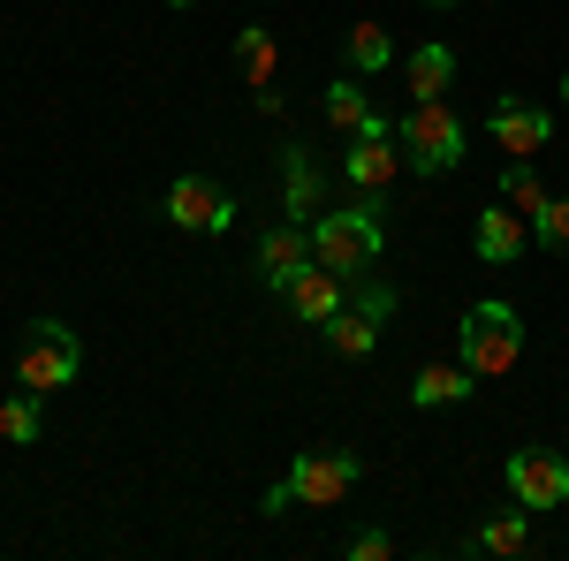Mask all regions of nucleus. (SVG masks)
I'll list each match as a JSON object with an SVG mask.
<instances>
[{
	"label": "nucleus",
	"mask_w": 569,
	"mask_h": 561,
	"mask_svg": "<svg viewBox=\"0 0 569 561\" xmlns=\"http://www.w3.org/2000/svg\"><path fill=\"white\" fill-rule=\"evenodd\" d=\"M357 478H365V463L350 448H311V455H297L281 471V485H266V517H281V509H342Z\"/></svg>",
	"instance_id": "nucleus-1"
},
{
	"label": "nucleus",
	"mask_w": 569,
	"mask_h": 561,
	"mask_svg": "<svg viewBox=\"0 0 569 561\" xmlns=\"http://www.w3.org/2000/svg\"><path fill=\"white\" fill-rule=\"evenodd\" d=\"M380 243H388V228H380L372 206H335V213L311 220V259L327 266V273H342V281L372 273L380 266Z\"/></svg>",
	"instance_id": "nucleus-2"
},
{
	"label": "nucleus",
	"mask_w": 569,
	"mask_h": 561,
	"mask_svg": "<svg viewBox=\"0 0 569 561\" xmlns=\"http://www.w3.org/2000/svg\"><path fill=\"white\" fill-rule=\"evenodd\" d=\"M84 372V342H77V327H61V319H39V327H23V342H16V380L23 394H61L69 380Z\"/></svg>",
	"instance_id": "nucleus-3"
},
{
	"label": "nucleus",
	"mask_w": 569,
	"mask_h": 561,
	"mask_svg": "<svg viewBox=\"0 0 569 561\" xmlns=\"http://www.w3.org/2000/svg\"><path fill=\"white\" fill-rule=\"evenodd\" d=\"M395 144H402V168L448 174L456 160H463V122H456L440 99H410V114L395 122Z\"/></svg>",
	"instance_id": "nucleus-4"
},
{
	"label": "nucleus",
	"mask_w": 569,
	"mask_h": 561,
	"mask_svg": "<svg viewBox=\"0 0 569 561\" xmlns=\"http://www.w3.org/2000/svg\"><path fill=\"white\" fill-rule=\"evenodd\" d=\"M517 357H525V319L509 303H471V319H463V364H471V380H501Z\"/></svg>",
	"instance_id": "nucleus-5"
},
{
	"label": "nucleus",
	"mask_w": 569,
	"mask_h": 561,
	"mask_svg": "<svg viewBox=\"0 0 569 561\" xmlns=\"http://www.w3.org/2000/svg\"><path fill=\"white\" fill-rule=\"evenodd\" d=\"M509 501H517V509H562L569 501V463L555 448H517V455H509Z\"/></svg>",
	"instance_id": "nucleus-6"
},
{
	"label": "nucleus",
	"mask_w": 569,
	"mask_h": 561,
	"mask_svg": "<svg viewBox=\"0 0 569 561\" xmlns=\"http://www.w3.org/2000/svg\"><path fill=\"white\" fill-rule=\"evenodd\" d=\"M168 220H176L182 236H220V228H236V198L206 182V174H182L176 190H168Z\"/></svg>",
	"instance_id": "nucleus-7"
},
{
	"label": "nucleus",
	"mask_w": 569,
	"mask_h": 561,
	"mask_svg": "<svg viewBox=\"0 0 569 561\" xmlns=\"http://www.w3.org/2000/svg\"><path fill=\"white\" fill-rule=\"evenodd\" d=\"M251 266H259L266 289L281 297V289H289V281H297V273L311 266V228H305V220H281V228H266L259 251H251Z\"/></svg>",
	"instance_id": "nucleus-8"
},
{
	"label": "nucleus",
	"mask_w": 569,
	"mask_h": 561,
	"mask_svg": "<svg viewBox=\"0 0 569 561\" xmlns=\"http://www.w3.org/2000/svg\"><path fill=\"white\" fill-rule=\"evenodd\" d=\"M395 168H402V144H395L388 114H372V122L357 130V144H350V182L365 190V198H380V190L395 182Z\"/></svg>",
	"instance_id": "nucleus-9"
},
{
	"label": "nucleus",
	"mask_w": 569,
	"mask_h": 561,
	"mask_svg": "<svg viewBox=\"0 0 569 561\" xmlns=\"http://www.w3.org/2000/svg\"><path fill=\"white\" fill-rule=\"evenodd\" d=\"M486 130H493V144H501L509 160H531V152H547L555 114H547V107H531V99H501V107L486 114Z\"/></svg>",
	"instance_id": "nucleus-10"
},
{
	"label": "nucleus",
	"mask_w": 569,
	"mask_h": 561,
	"mask_svg": "<svg viewBox=\"0 0 569 561\" xmlns=\"http://www.w3.org/2000/svg\"><path fill=\"white\" fill-rule=\"evenodd\" d=\"M281 303H289V311H297L305 327H327V319H335V311L350 303V281H342V273H327V266L311 259L305 273H297V281L281 289Z\"/></svg>",
	"instance_id": "nucleus-11"
},
{
	"label": "nucleus",
	"mask_w": 569,
	"mask_h": 561,
	"mask_svg": "<svg viewBox=\"0 0 569 561\" xmlns=\"http://www.w3.org/2000/svg\"><path fill=\"white\" fill-rule=\"evenodd\" d=\"M471 243H479L486 266H517V259H525V243H531V228H525L517 206H486L479 228H471Z\"/></svg>",
	"instance_id": "nucleus-12"
},
{
	"label": "nucleus",
	"mask_w": 569,
	"mask_h": 561,
	"mask_svg": "<svg viewBox=\"0 0 569 561\" xmlns=\"http://www.w3.org/2000/svg\"><path fill=\"white\" fill-rule=\"evenodd\" d=\"M319 334H327V349H335L342 364H365V357H372V342H380V319H372V311H357V303H342Z\"/></svg>",
	"instance_id": "nucleus-13"
},
{
	"label": "nucleus",
	"mask_w": 569,
	"mask_h": 561,
	"mask_svg": "<svg viewBox=\"0 0 569 561\" xmlns=\"http://www.w3.org/2000/svg\"><path fill=\"white\" fill-rule=\"evenodd\" d=\"M402 84H410V99H448V84H456V53H448V46H418V53L402 61Z\"/></svg>",
	"instance_id": "nucleus-14"
},
{
	"label": "nucleus",
	"mask_w": 569,
	"mask_h": 561,
	"mask_svg": "<svg viewBox=\"0 0 569 561\" xmlns=\"http://www.w3.org/2000/svg\"><path fill=\"white\" fill-rule=\"evenodd\" d=\"M281 160H289V190H281V198H289V220H305V228H311V220L327 213V198H319V168H311L305 144H289Z\"/></svg>",
	"instance_id": "nucleus-15"
},
{
	"label": "nucleus",
	"mask_w": 569,
	"mask_h": 561,
	"mask_svg": "<svg viewBox=\"0 0 569 561\" xmlns=\"http://www.w3.org/2000/svg\"><path fill=\"white\" fill-rule=\"evenodd\" d=\"M463 394H471V364H463V357H456V364H426V372L410 380V402H418V410L463 402Z\"/></svg>",
	"instance_id": "nucleus-16"
},
{
	"label": "nucleus",
	"mask_w": 569,
	"mask_h": 561,
	"mask_svg": "<svg viewBox=\"0 0 569 561\" xmlns=\"http://www.w3.org/2000/svg\"><path fill=\"white\" fill-rule=\"evenodd\" d=\"M388 61H395L388 23H350V69H357V77H380Z\"/></svg>",
	"instance_id": "nucleus-17"
},
{
	"label": "nucleus",
	"mask_w": 569,
	"mask_h": 561,
	"mask_svg": "<svg viewBox=\"0 0 569 561\" xmlns=\"http://www.w3.org/2000/svg\"><path fill=\"white\" fill-rule=\"evenodd\" d=\"M236 61H243V77H251V84H273V69H281V46L266 39L259 23H243V31H236Z\"/></svg>",
	"instance_id": "nucleus-18"
},
{
	"label": "nucleus",
	"mask_w": 569,
	"mask_h": 561,
	"mask_svg": "<svg viewBox=\"0 0 569 561\" xmlns=\"http://www.w3.org/2000/svg\"><path fill=\"white\" fill-rule=\"evenodd\" d=\"M547 198H555V190H547L525 160H517V168H501V206H517L525 220H539V213H547Z\"/></svg>",
	"instance_id": "nucleus-19"
},
{
	"label": "nucleus",
	"mask_w": 569,
	"mask_h": 561,
	"mask_svg": "<svg viewBox=\"0 0 569 561\" xmlns=\"http://www.w3.org/2000/svg\"><path fill=\"white\" fill-rule=\"evenodd\" d=\"M471 547H479V554H531V509H517V517H493L479 539H471Z\"/></svg>",
	"instance_id": "nucleus-20"
},
{
	"label": "nucleus",
	"mask_w": 569,
	"mask_h": 561,
	"mask_svg": "<svg viewBox=\"0 0 569 561\" xmlns=\"http://www.w3.org/2000/svg\"><path fill=\"white\" fill-rule=\"evenodd\" d=\"M0 440H8V448H31V440H39V394L0 402Z\"/></svg>",
	"instance_id": "nucleus-21"
},
{
	"label": "nucleus",
	"mask_w": 569,
	"mask_h": 561,
	"mask_svg": "<svg viewBox=\"0 0 569 561\" xmlns=\"http://www.w3.org/2000/svg\"><path fill=\"white\" fill-rule=\"evenodd\" d=\"M327 122H335V130H365V122H372V107H365V84H327Z\"/></svg>",
	"instance_id": "nucleus-22"
},
{
	"label": "nucleus",
	"mask_w": 569,
	"mask_h": 561,
	"mask_svg": "<svg viewBox=\"0 0 569 561\" xmlns=\"http://www.w3.org/2000/svg\"><path fill=\"white\" fill-rule=\"evenodd\" d=\"M350 289H357V311H372V319H380V327H388V319H395V289H388V281H372V273H357V281H350Z\"/></svg>",
	"instance_id": "nucleus-23"
},
{
	"label": "nucleus",
	"mask_w": 569,
	"mask_h": 561,
	"mask_svg": "<svg viewBox=\"0 0 569 561\" xmlns=\"http://www.w3.org/2000/svg\"><path fill=\"white\" fill-rule=\"evenodd\" d=\"M531 228H539L547 251H569V190H562V198H547V213L531 220Z\"/></svg>",
	"instance_id": "nucleus-24"
},
{
	"label": "nucleus",
	"mask_w": 569,
	"mask_h": 561,
	"mask_svg": "<svg viewBox=\"0 0 569 561\" xmlns=\"http://www.w3.org/2000/svg\"><path fill=\"white\" fill-rule=\"evenodd\" d=\"M388 554H395L388 531H357V539H350V561H388Z\"/></svg>",
	"instance_id": "nucleus-25"
},
{
	"label": "nucleus",
	"mask_w": 569,
	"mask_h": 561,
	"mask_svg": "<svg viewBox=\"0 0 569 561\" xmlns=\"http://www.w3.org/2000/svg\"><path fill=\"white\" fill-rule=\"evenodd\" d=\"M562 114H569V77H562Z\"/></svg>",
	"instance_id": "nucleus-26"
},
{
	"label": "nucleus",
	"mask_w": 569,
	"mask_h": 561,
	"mask_svg": "<svg viewBox=\"0 0 569 561\" xmlns=\"http://www.w3.org/2000/svg\"><path fill=\"white\" fill-rule=\"evenodd\" d=\"M160 8H190V0H160Z\"/></svg>",
	"instance_id": "nucleus-27"
}]
</instances>
